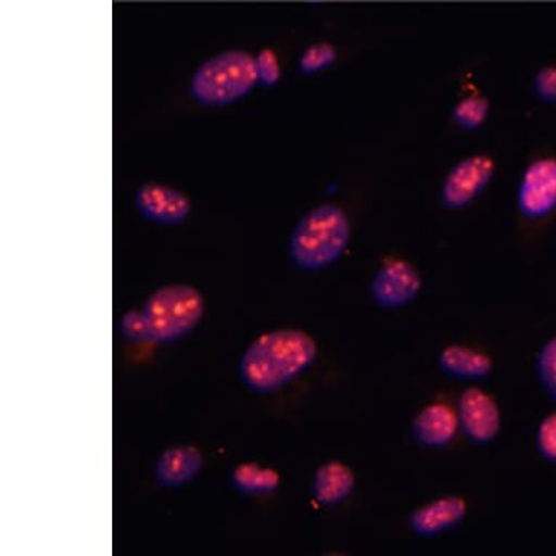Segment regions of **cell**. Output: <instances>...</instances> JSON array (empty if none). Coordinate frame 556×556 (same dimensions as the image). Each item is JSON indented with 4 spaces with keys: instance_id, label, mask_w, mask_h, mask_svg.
Returning a JSON list of instances; mask_svg holds the SVG:
<instances>
[{
    "instance_id": "1",
    "label": "cell",
    "mask_w": 556,
    "mask_h": 556,
    "mask_svg": "<svg viewBox=\"0 0 556 556\" xmlns=\"http://www.w3.org/2000/svg\"><path fill=\"white\" fill-rule=\"evenodd\" d=\"M316 356L318 345L301 329L263 333L243 354L242 379L256 392H273L314 365Z\"/></svg>"
},
{
    "instance_id": "2",
    "label": "cell",
    "mask_w": 556,
    "mask_h": 556,
    "mask_svg": "<svg viewBox=\"0 0 556 556\" xmlns=\"http://www.w3.org/2000/svg\"><path fill=\"white\" fill-rule=\"evenodd\" d=\"M352 225L341 207L323 204L307 213L290 239V254L303 269L327 268L349 247Z\"/></svg>"
},
{
    "instance_id": "3",
    "label": "cell",
    "mask_w": 556,
    "mask_h": 556,
    "mask_svg": "<svg viewBox=\"0 0 556 556\" xmlns=\"http://www.w3.org/2000/svg\"><path fill=\"white\" fill-rule=\"evenodd\" d=\"M260 83L256 58L241 50L225 51L207 60L191 80V93L207 105L239 100Z\"/></svg>"
},
{
    "instance_id": "4",
    "label": "cell",
    "mask_w": 556,
    "mask_h": 556,
    "mask_svg": "<svg viewBox=\"0 0 556 556\" xmlns=\"http://www.w3.org/2000/svg\"><path fill=\"white\" fill-rule=\"evenodd\" d=\"M152 341L178 340L199 325L204 314V299L199 290L186 285L156 290L143 307Z\"/></svg>"
},
{
    "instance_id": "5",
    "label": "cell",
    "mask_w": 556,
    "mask_h": 556,
    "mask_svg": "<svg viewBox=\"0 0 556 556\" xmlns=\"http://www.w3.org/2000/svg\"><path fill=\"white\" fill-rule=\"evenodd\" d=\"M495 161L486 153H475L457 162L444 178L442 203L451 211H459L472 203L493 181Z\"/></svg>"
},
{
    "instance_id": "6",
    "label": "cell",
    "mask_w": 556,
    "mask_h": 556,
    "mask_svg": "<svg viewBox=\"0 0 556 556\" xmlns=\"http://www.w3.org/2000/svg\"><path fill=\"white\" fill-rule=\"evenodd\" d=\"M517 207L529 219H542L556 208V157L530 162L517 188Z\"/></svg>"
},
{
    "instance_id": "7",
    "label": "cell",
    "mask_w": 556,
    "mask_h": 556,
    "mask_svg": "<svg viewBox=\"0 0 556 556\" xmlns=\"http://www.w3.org/2000/svg\"><path fill=\"white\" fill-rule=\"evenodd\" d=\"M421 276L409 261L388 258L371 280V298L379 306L395 309L408 305L421 292Z\"/></svg>"
},
{
    "instance_id": "8",
    "label": "cell",
    "mask_w": 556,
    "mask_h": 556,
    "mask_svg": "<svg viewBox=\"0 0 556 556\" xmlns=\"http://www.w3.org/2000/svg\"><path fill=\"white\" fill-rule=\"evenodd\" d=\"M459 425L473 443H490L502 429L497 402L482 389H466L459 400Z\"/></svg>"
},
{
    "instance_id": "9",
    "label": "cell",
    "mask_w": 556,
    "mask_h": 556,
    "mask_svg": "<svg viewBox=\"0 0 556 556\" xmlns=\"http://www.w3.org/2000/svg\"><path fill=\"white\" fill-rule=\"evenodd\" d=\"M136 204L140 213L157 224L177 225L187 219L191 203L175 188L148 184L137 191Z\"/></svg>"
},
{
    "instance_id": "10",
    "label": "cell",
    "mask_w": 556,
    "mask_h": 556,
    "mask_svg": "<svg viewBox=\"0 0 556 556\" xmlns=\"http://www.w3.org/2000/svg\"><path fill=\"white\" fill-rule=\"evenodd\" d=\"M466 511L468 506L465 500L456 495L433 500L413 513L410 528L421 536H434L460 525Z\"/></svg>"
},
{
    "instance_id": "11",
    "label": "cell",
    "mask_w": 556,
    "mask_h": 556,
    "mask_svg": "<svg viewBox=\"0 0 556 556\" xmlns=\"http://www.w3.org/2000/svg\"><path fill=\"white\" fill-rule=\"evenodd\" d=\"M459 427V415L446 404L425 406L415 417L413 430L417 442L426 447L439 448L451 443Z\"/></svg>"
},
{
    "instance_id": "12",
    "label": "cell",
    "mask_w": 556,
    "mask_h": 556,
    "mask_svg": "<svg viewBox=\"0 0 556 556\" xmlns=\"http://www.w3.org/2000/svg\"><path fill=\"white\" fill-rule=\"evenodd\" d=\"M356 486V475L342 462H327L316 470L312 493L323 506H336L344 502Z\"/></svg>"
},
{
    "instance_id": "13",
    "label": "cell",
    "mask_w": 556,
    "mask_h": 556,
    "mask_svg": "<svg viewBox=\"0 0 556 556\" xmlns=\"http://www.w3.org/2000/svg\"><path fill=\"white\" fill-rule=\"evenodd\" d=\"M203 465V455L194 446H175L161 456L156 466V477L168 486L181 485L191 481Z\"/></svg>"
},
{
    "instance_id": "14",
    "label": "cell",
    "mask_w": 556,
    "mask_h": 556,
    "mask_svg": "<svg viewBox=\"0 0 556 556\" xmlns=\"http://www.w3.org/2000/svg\"><path fill=\"white\" fill-rule=\"evenodd\" d=\"M439 362L446 374L460 379H483L493 370L490 356L465 345L446 346Z\"/></svg>"
},
{
    "instance_id": "15",
    "label": "cell",
    "mask_w": 556,
    "mask_h": 556,
    "mask_svg": "<svg viewBox=\"0 0 556 556\" xmlns=\"http://www.w3.org/2000/svg\"><path fill=\"white\" fill-rule=\"evenodd\" d=\"M233 482L243 493H271L280 485V475L267 466L243 464L233 470Z\"/></svg>"
},
{
    "instance_id": "16",
    "label": "cell",
    "mask_w": 556,
    "mask_h": 556,
    "mask_svg": "<svg viewBox=\"0 0 556 556\" xmlns=\"http://www.w3.org/2000/svg\"><path fill=\"white\" fill-rule=\"evenodd\" d=\"M490 114V102L482 96L462 98L453 109V122L464 130H478L483 126Z\"/></svg>"
},
{
    "instance_id": "17",
    "label": "cell",
    "mask_w": 556,
    "mask_h": 556,
    "mask_svg": "<svg viewBox=\"0 0 556 556\" xmlns=\"http://www.w3.org/2000/svg\"><path fill=\"white\" fill-rule=\"evenodd\" d=\"M538 376L545 391L556 401V337L542 346L538 357Z\"/></svg>"
},
{
    "instance_id": "18",
    "label": "cell",
    "mask_w": 556,
    "mask_h": 556,
    "mask_svg": "<svg viewBox=\"0 0 556 556\" xmlns=\"http://www.w3.org/2000/svg\"><path fill=\"white\" fill-rule=\"evenodd\" d=\"M336 50H333L331 45H327V42L311 46L302 55V72H305V74H316V72L331 66L336 62Z\"/></svg>"
},
{
    "instance_id": "19",
    "label": "cell",
    "mask_w": 556,
    "mask_h": 556,
    "mask_svg": "<svg viewBox=\"0 0 556 556\" xmlns=\"http://www.w3.org/2000/svg\"><path fill=\"white\" fill-rule=\"evenodd\" d=\"M538 448L546 460L556 462V410L543 418L539 426Z\"/></svg>"
},
{
    "instance_id": "20",
    "label": "cell",
    "mask_w": 556,
    "mask_h": 556,
    "mask_svg": "<svg viewBox=\"0 0 556 556\" xmlns=\"http://www.w3.org/2000/svg\"><path fill=\"white\" fill-rule=\"evenodd\" d=\"M123 332L132 341H152L143 311H131L122 320Z\"/></svg>"
},
{
    "instance_id": "21",
    "label": "cell",
    "mask_w": 556,
    "mask_h": 556,
    "mask_svg": "<svg viewBox=\"0 0 556 556\" xmlns=\"http://www.w3.org/2000/svg\"><path fill=\"white\" fill-rule=\"evenodd\" d=\"M534 91L543 101L556 104V64H547L534 76Z\"/></svg>"
},
{
    "instance_id": "22",
    "label": "cell",
    "mask_w": 556,
    "mask_h": 556,
    "mask_svg": "<svg viewBox=\"0 0 556 556\" xmlns=\"http://www.w3.org/2000/svg\"><path fill=\"white\" fill-rule=\"evenodd\" d=\"M256 64H258L260 83L273 85L280 79V63L273 51H261L256 58Z\"/></svg>"
}]
</instances>
